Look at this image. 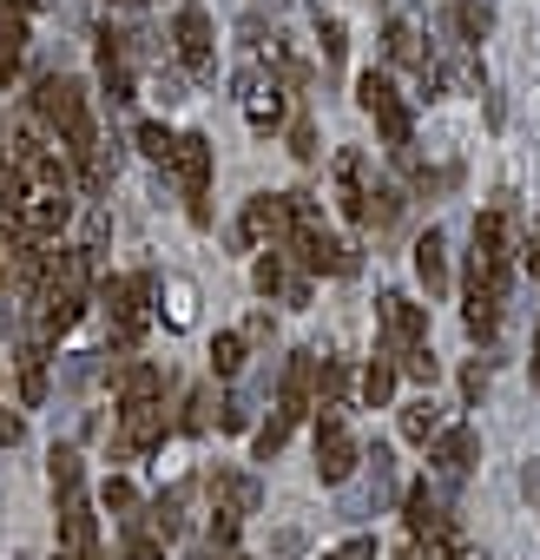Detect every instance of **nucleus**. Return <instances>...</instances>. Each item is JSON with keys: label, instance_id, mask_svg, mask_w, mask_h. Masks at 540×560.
<instances>
[{"label": "nucleus", "instance_id": "nucleus-1", "mask_svg": "<svg viewBox=\"0 0 540 560\" xmlns=\"http://www.w3.org/2000/svg\"><path fill=\"white\" fill-rule=\"evenodd\" d=\"M34 113L60 132L67 159L80 165V185L86 191H106V159H99V132H93V106H86V86L67 80V73H47L34 86Z\"/></svg>", "mask_w": 540, "mask_h": 560}, {"label": "nucleus", "instance_id": "nucleus-2", "mask_svg": "<svg viewBox=\"0 0 540 560\" xmlns=\"http://www.w3.org/2000/svg\"><path fill=\"white\" fill-rule=\"evenodd\" d=\"M383 357H396V370H409L422 383H435V370H442L429 357V311L415 298H402V291L383 298Z\"/></svg>", "mask_w": 540, "mask_h": 560}, {"label": "nucleus", "instance_id": "nucleus-3", "mask_svg": "<svg viewBox=\"0 0 540 560\" xmlns=\"http://www.w3.org/2000/svg\"><path fill=\"white\" fill-rule=\"evenodd\" d=\"M356 106L376 119V132H383V145L402 159V152H415V119H409V106H402V93H396V80L389 73H356Z\"/></svg>", "mask_w": 540, "mask_h": 560}, {"label": "nucleus", "instance_id": "nucleus-4", "mask_svg": "<svg viewBox=\"0 0 540 560\" xmlns=\"http://www.w3.org/2000/svg\"><path fill=\"white\" fill-rule=\"evenodd\" d=\"M172 172H178V191H185V218L211 224V139L204 132H178Z\"/></svg>", "mask_w": 540, "mask_h": 560}, {"label": "nucleus", "instance_id": "nucleus-5", "mask_svg": "<svg viewBox=\"0 0 540 560\" xmlns=\"http://www.w3.org/2000/svg\"><path fill=\"white\" fill-rule=\"evenodd\" d=\"M152 277H113L106 284V317H113V343L132 350L145 337V317H152Z\"/></svg>", "mask_w": 540, "mask_h": 560}, {"label": "nucleus", "instance_id": "nucleus-6", "mask_svg": "<svg viewBox=\"0 0 540 560\" xmlns=\"http://www.w3.org/2000/svg\"><path fill=\"white\" fill-rule=\"evenodd\" d=\"M356 468H363V448H356L343 409H324V422H317V475H324V488H350Z\"/></svg>", "mask_w": 540, "mask_h": 560}, {"label": "nucleus", "instance_id": "nucleus-7", "mask_svg": "<svg viewBox=\"0 0 540 560\" xmlns=\"http://www.w3.org/2000/svg\"><path fill=\"white\" fill-rule=\"evenodd\" d=\"M172 47H178V67H185L191 80H218V40H211V21H204L198 0H185V8H178Z\"/></svg>", "mask_w": 540, "mask_h": 560}, {"label": "nucleus", "instance_id": "nucleus-8", "mask_svg": "<svg viewBox=\"0 0 540 560\" xmlns=\"http://www.w3.org/2000/svg\"><path fill=\"white\" fill-rule=\"evenodd\" d=\"M389 494H396V462H389V448H369V455H363V481L343 488V521H369V514H383Z\"/></svg>", "mask_w": 540, "mask_h": 560}, {"label": "nucleus", "instance_id": "nucleus-9", "mask_svg": "<svg viewBox=\"0 0 540 560\" xmlns=\"http://www.w3.org/2000/svg\"><path fill=\"white\" fill-rule=\"evenodd\" d=\"M250 237H270V244L284 250V237H291V191H257V198L244 205L231 244H250Z\"/></svg>", "mask_w": 540, "mask_h": 560}, {"label": "nucleus", "instance_id": "nucleus-10", "mask_svg": "<svg viewBox=\"0 0 540 560\" xmlns=\"http://www.w3.org/2000/svg\"><path fill=\"white\" fill-rule=\"evenodd\" d=\"M383 54H389L396 67H409V73L422 80V93H442V80H435V54L422 47V27H415L409 14H396V21L383 27Z\"/></svg>", "mask_w": 540, "mask_h": 560}, {"label": "nucleus", "instance_id": "nucleus-11", "mask_svg": "<svg viewBox=\"0 0 540 560\" xmlns=\"http://www.w3.org/2000/svg\"><path fill=\"white\" fill-rule=\"evenodd\" d=\"M237 93H244V119H250L257 132H270V126L284 119V86H278V73L244 67V73H237Z\"/></svg>", "mask_w": 540, "mask_h": 560}, {"label": "nucleus", "instance_id": "nucleus-12", "mask_svg": "<svg viewBox=\"0 0 540 560\" xmlns=\"http://www.w3.org/2000/svg\"><path fill=\"white\" fill-rule=\"evenodd\" d=\"M474 455H481V435H474L468 422H455V429H435V435H429V462H435V475H442V481H461V475L474 468Z\"/></svg>", "mask_w": 540, "mask_h": 560}, {"label": "nucleus", "instance_id": "nucleus-13", "mask_svg": "<svg viewBox=\"0 0 540 560\" xmlns=\"http://www.w3.org/2000/svg\"><path fill=\"white\" fill-rule=\"evenodd\" d=\"M126 416H119V448L126 455H152L159 442H165V402H119Z\"/></svg>", "mask_w": 540, "mask_h": 560}, {"label": "nucleus", "instance_id": "nucleus-14", "mask_svg": "<svg viewBox=\"0 0 540 560\" xmlns=\"http://www.w3.org/2000/svg\"><path fill=\"white\" fill-rule=\"evenodd\" d=\"M99 86L113 106L132 100V34H113V27L99 34Z\"/></svg>", "mask_w": 540, "mask_h": 560}, {"label": "nucleus", "instance_id": "nucleus-15", "mask_svg": "<svg viewBox=\"0 0 540 560\" xmlns=\"http://www.w3.org/2000/svg\"><path fill=\"white\" fill-rule=\"evenodd\" d=\"M93 540H99V527H93L86 494L80 488L60 494V560H93Z\"/></svg>", "mask_w": 540, "mask_h": 560}, {"label": "nucleus", "instance_id": "nucleus-16", "mask_svg": "<svg viewBox=\"0 0 540 560\" xmlns=\"http://www.w3.org/2000/svg\"><path fill=\"white\" fill-rule=\"evenodd\" d=\"M67 218H73V185H67V191H34V198H21L27 237H54V231H67Z\"/></svg>", "mask_w": 540, "mask_h": 560}, {"label": "nucleus", "instance_id": "nucleus-17", "mask_svg": "<svg viewBox=\"0 0 540 560\" xmlns=\"http://www.w3.org/2000/svg\"><path fill=\"white\" fill-rule=\"evenodd\" d=\"M317 409V350H297L291 370H284V416H310Z\"/></svg>", "mask_w": 540, "mask_h": 560}, {"label": "nucleus", "instance_id": "nucleus-18", "mask_svg": "<svg viewBox=\"0 0 540 560\" xmlns=\"http://www.w3.org/2000/svg\"><path fill=\"white\" fill-rule=\"evenodd\" d=\"M402 521H409V534H415V540L448 534V514H442V501H435V488H429V481H415V488L402 494Z\"/></svg>", "mask_w": 540, "mask_h": 560}, {"label": "nucleus", "instance_id": "nucleus-19", "mask_svg": "<svg viewBox=\"0 0 540 560\" xmlns=\"http://www.w3.org/2000/svg\"><path fill=\"white\" fill-rule=\"evenodd\" d=\"M211 494H218V514H257V501H263V488H257V475H211Z\"/></svg>", "mask_w": 540, "mask_h": 560}, {"label": "nucleus", "instance_id": "nucleus-20", "mask_svg": "<svg viewBox=\"0 0 540 560\" xmlns=\"http://www.w3.org/2000/svg\"><path fill=\"white\" fill-rule=\"evenodd\" d=\"M415 277L429 284V298L448 291V237H442V231H422V237H415Z\"/></svg>", "mask_w": 540, "mask_h": 560}, {"label": "nucleus", "instance_id": "nucleus-21", "mask_svg": "<svg viewBox=\"0 0 540 560\" xmlns=\"http://www.w3.org/2000/svg\"><path fill=\"white\" fill-rule=\"evenodd\" d=\"M21 54H27V14L0 0V80L21 73Z\"/></svg>", "mask_w": 540, "mask_h": 560}, {"label": "nucleus", "instance_id": "nucleus-22", "mask_svg": "<svg viewBox=\"0 0 540 560\" xmlns=\"http://www.w3.org/2000/svg\"><path fill=\"white\" fill-rule=\"evenodd\" d=\"M363 172H369V165H363V152H343V159H337V205H343L350 218H363V205H369Z\"/></svg>", "mask_w": 540, "mask_h": 560}, {"label": "nucleus", "instance_id": "nucleus-23", "mask_svg": "<svg viewBox=\"0 0 540 560\" xmlns=\"http://www.w3.org/2000/svg\"><path fill=\"white\" fill-rule=\"evenodd\" d=\"M488 27H494V8H488V0H455V8H448V40H488Z\"/></svg>", "mask_w": 540, "mask_h": 560}, {"label": "nucleus", "instance_id": "nucleus-24", "mask_svg": "<svg viewBox=\"0 0 540 560\" xmlns=\"http://www.w3.org/2000/svg\"><path fill=\"white\" fill-rule=\"evenodd\" d=\"M21 402H47V343H21Z\"/></svg>", "mask_w": 540, "mask_h": 560}, {"label": "nucleus", "instance_id": "nucleus-25", "mask_svg": "<svg viewBox=\"0 0 540 560\" xmlns=\"http://www.w3.org/2000/svg\"><path fill=\"white\" fill-rule=\"evenodd\" d=\"M159 389H165V376H159L152 363H132V370L119 376V402H159Z\"/></svg>", "mask_w": 540, "mask_h": 560}, {"label": "nucleus", "instance_id": "nucleus-26", "mask_svg": "<svg viewBox=\"0 0 540 560\" xmlns=\"http://www.w3.org/2000/svg\"><path fill=\"white\" fill-rule=\"evenodd\" d=\"M126 560H165V534H152L145 514H126Z\"/></svg>", "mask_w": 540, "mask_h": 560}, {"label": "nucleus", "instance_id": "nucleus-27", "mask_svg": "<svg viewBox=\"0 0 540 560\" xmlns=\"http://www.w3.org/2000/svg\"><path fill=\"white\" fill-rule=\"evenodd\" d=\"M389 396H396V357H376V363L363 370V402H369V409H383Z\"/></svg>", "mask_w": 540, "mask_h": 560}, {"label": "nucleus", "instance_id": "nucleus-28", "mask_svg": "<svg viewBox=\"0 0 540 560\" xmlns=\"http://www.w3.org/2000/svg\"><path fill=\"white\" fill-rule=\"evenodd\" d=\"M396 218H402V191H396V185H376V191H369V205H363V224L389 231Z\"/></svg>", "mask_w": 540, "mask_h": 560}, {"label": "nucleus", "instance_id": "nucleus-29", "mask_svg": "<svg viewBox=\"0 0 540 560\" xmlns=\"http://www.w3.org/2000/svg\"><path fill=\"white\" fill-rule=\"evenodd\" d=\"M139 152H145L152 165H172V152H178V132H165L159 119H145V126H139Z\"/></svg>", "mask_w": 540, "mask_h": 560}, {"label": "nucleus", "instance_id": "nucleus-30", "mask_svg": "<svg viewBox=\"0 0 540 560\" xmlns=\"http://www.w3.org/2000/svg\"><path fill=\"white\" fill-rule=\"evenodd\" d=\"M435 429H442V409H435V402H429V396H422V402H409V409H402V435H409V442H429V435H435Z\"/></svg>", "mask_w": 540, "mask_h": 560}, {"label": "nucleus", "instance_id": "nucleus-31", "mask_svg": "<svg viewBox=\"0 0 540 560\" xmlns=\"http://www.w3.org/2000/svg\"><path fill=\"white\" fill-rule=\"evenodd\" d=\"M47 475H54V494H73V488H80V475H86V462H80L73 448H54Z\"/></svg>", "mask_w": 540, "mask_h": 560}, {"label": "nucleus", "instance_id": "nucleus-32", "mask_svg": "<svg viewBox=\"0 0 540 560\" xmlns=\"http://www.w3.org/2000/svg\"><path fill=\"white\" fill-rule=\"evenodd\" d=\"M291 429H297V422H291V416H284V409H278V416H270V422H263V429H257V462H270V455H278V448H284V442H291Z\"/></svg>", "mask_w": 540, "mask_h": 560}, {"label": "nucleus", "instance_id": "nucleus-33", "mask_svg": "<svg viewBox=\"0 0 540 560\" xmlns=\"http://www.w3.org/2000/svg\"><path fill=\"white\" fill-rule=\"evenodd\" d=\"M165 311H172V324H178V330L198 317V298H191V284H185V277H172V284H165Z\"/></svg>", "mask_w": 540, "mask_h": 560}, {"label": "nucleus", "instance_id": "nucleus-34", "mask_svg": "<svg viewBox=\"0 0 540 560\" xmlns=\"http://www.w3.org/2000/svg\"><path fill=\"white\" fill-rule=\"evenodd\" d=\"M250 277H257V291H263V298H278V291L291 284V277H284V257H278V244H270V257H257V270H250Z\"/></svg>", "mask_w": 540, "mask_h": 560}, {"label": "nucleus", "instance_id": "nucleus-35", "mask_svg": "<svg viewBox=\"0 0 540 560\" xmlns=\"http://www.w3.org/2000/svg\"><path fill=\"white\" fill-rule=\"evenodd\" d=\"M211 370H218V376H237V370H244V337L224 330V337L211 343Z\"/></svg>", "mask_w": 540, "mask_h": 560}, {"label": "nucleus", "instance_id": "nucleus-36", "mask_svg": "<svg viewBox=\"0 0 540 560\" xmlns=\"http://www.w3.org/2000/svg\"><path fill=\"white\" fill-rule=\"evenodd\" d=\"M317 396H324V409H343V396H350V370H343V363H324Z\"/></svg>", "mask_w": 540, "mask_h": 560}, {"label": "nucleus", "instance_id": "nucleus-37", "mask_svg": "<svg viewBox=\"0 0 540 560\" xmlns=\"http://www.w3.org/2000/svg\"><path fill=\"white\" fill-rule=\"evenodd\" d=\"M185 429H191V435L211 429V389H191V396H185Z\"/></svg>", "mask_w": 540, "mask_h": 560}, {"label": "nucleus", "instance_id": "nucleus-38", "mask_svg": "<svg viewBox=\"0 0 540 560\" xmlns=\"http://www.w3.org/2000/svg\"><path fill=\"white\" fill-rule=\"evenodd\" d=\"M343 54H350V34H343V21H324V60H330V67H343Z\"/></svg>", "mask_w": 540, "mask_h": 560}, {"label": "nucleus", "instance_id": "nucleus-39", "mask_svg": "<svg viewBox=\"0 0 540 560\" xmlns=\"http://www.w3.org/2000/svg\"><path fill=\"white\" fill-rule=\"evenodd\" d=\"M99 501H106L113 514H132V508H139V494H132V481H106V494H99Z\"/></svg>", "mask_w": 540, "mask_h": 560}, {"label": "nucleus", "instance_id": "nucleus-40", "mask_svg": "<svg viewBox=\"0 0 540 560\" xmlns=\"http://www.w3.org/2000/svg\"><path fill=\"white\" fill-rule=\"evenodd\" d=\"M291 152H297V159H317V126H310V119L291 126Z\"/></svg>", "mask_w": 540, "mask_h": 560}, {"label": "nucleus", "instance_id": "nucleus-41", "mask_svg": "<svg viewBox=\"0 0 540 560\" xmlns=\"http://www.w3.org/2000/svg\"><path fill=\"white\" fill-rule=\"evenodd\" d=\"M481 389H488V370H481V363H468V370H461V396H468V402H481Z\"/></svg>", "mask_w": 540, "mask_h": 560}, {"label": "nucleus", "instance_id": "nucleus-42", "mask_svg": "<svg viewBox=\"0 0 540 560\" xmlns=\"http://www.w3.org/2000/svg\"><path fill=\"white\" fill-rule=\"evenodd\" d=\"M21 435H27V422H21V416H14V409H0V442H8V448H14V442H21Z\"/></svg>", "mask_w": 540, "mask_h": 560}, {"label": "nucleus", "instance_id": "nucleus-43", "mask_svg": "<svg viewBox=\"0 0 540 560\" xmlns=\"http://www.w3.org/2000/svg\"><path fill=\"white\" fill-rule=\"evenodd\" d=\"M297 553H304V534H297V527H284V534H278V560H297Z\"/></svg>", "mask_w": 540, "mask_h": 560}, {"label": "nucleus", "instance_id": "nucleus-44", "mask_svg": "<svg viewBox=\"0 0 540 560\" xmlns=\"http://www.w3.org/2000/svg\"><path fill=\"white\" fill-rule=\"evenodd\" d=\"M330 560H376V540H350V547H337Z\"/></svg>", "mask_w": 540, "mask_h": 560}, {"label": "nucleus", "instance_id": "nucleus-45", "mask_svg": "<svg viewBox=\"0 0 540 560\" xmlns=\"http://www.w3.org/2000/svg\"><path fill=\"white\" fill-rule=\"evenodd\" d=\"M520 264H527V277H540V231H533V237L520 244Z\"/></svg>", "mask_w": 540, "mask_h": 560}, {"label": "nucleus", "instance_id": "nucleus-46", "mask_svg": "<svg viewBox=\"0 0 540 560\" xmlns=\"http://www.w3.org/2000/svg\"><path fill=\"white\" fill-rule=\"evenodd\" d=\"M527 370H533V389H540V324H533V357H527Z\"/></svg>", "mask_w": 540, "mask_h": 560}, {"label": "nucleus", "instance_id": "nucleus-47", "mask_svg": "<svg viewBox=\"0 0 540 560\" xmlns=\"http://www.w3.org/2000/svg\"><path fill=\"white\" fill-rule=\"evenodd\" d=\"M520 481H527V494H533V508H540V468H527Z\"/></svg>", "mask_w": 540, "mask_h": 560}, {"label": "nucleus", "instance_id": "nucleus-48", "mask_svg": "<svg viewBox=\"0 0 540 560\" xmlns=\"http://www.w3.org/2000/svg\"><path fill=\"white\" fill-rule=\"evenodd\" d=\"M204 560H244V553H231V547H211V553H204Z\"/></svg>", "mask_w": 540, "mask_h": 560}, {"label": "nucleus", "instance_id": "nucleus-49", "mask_svg": "<svg viewBox=\"0 0 540 560\" xmlns=\"http://www.w3.org/2000/svg\"><path fill=\"white\" fill-rule=\"evenodd\" d=\"M8 8H21V14H27V8H40V0H8Z\"/></svg>", "mask_w": 540, "mask_h": 560}, {"label": "nucleus", "instance_id": "nucleus-50", "mask_svg": "<svg viewBox=\"0 0 540 560\" xmlns=\"http://www.w3.org/2000/svg\"><path fill=\"white\" fill-rule=\"evenodd\" d=\"M113 8H132V0H113Z\"/></svg>", "mask_w": 540, "mask_h": 560}, {"label": "nucleus", "instance_id": "nucleus-51", "mask_svg": "<svg viewBox=\"0 0 540 560\" xmlns=\"http://www.w3.org/2000/svg\"><path fill=\"white\" fill-rule=\"evenodd\" d=\"M402 560H415V553H402Z\"/></svg>", "mask_w": 540, "mask_h": 560}, {"label": "nucleus", "instance_id": "nucleus-52", "mask_svg": "<svg viewBox=\"0 0 540 560\" xmlns=\"http://www.w3.org/2000/svg\"><path fill=\"white\" fill-rule=\"evenodd\" d=\"M455 560H461V553H455Z\"/></svg>", "mask_w": 540, "mask_h": 560}]
</instances>
